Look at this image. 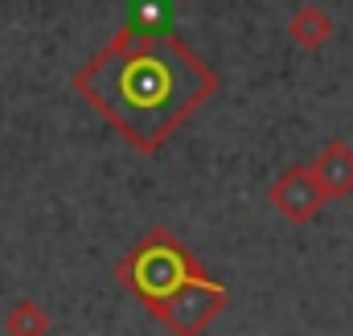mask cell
I'll use <instances>...</instances> for the list:
<instances>
[{"instance_id": "52a82bcc", "label": "cell", "mask_w": 353, "mask_h": 336, "mask_svg": "<svg viewBox=\"0 0 353 336\" xmlns=\"http://www.w3.org/2000/svg\"><path fill=\"white\" fill-rule=\"evenodd\" d=\"M54 320L37 300H17L4 312V336H50Z\"/></svg>"}, {"instance_id": "7a4b0ae2", "label": "cell", "mask_w": 353, "mask_h": 336, "mask_svg": "<svg viewBox=\"0 0 353 336\" xmlns=\"http://www.w3.org/2000/svg\"><path fill=\"white\" fill-rule=\"evenodd\" d=\"M197 275H205L201 258L189 251L169 226H152L132 251L115 262L119 287L128 295H136L152 316L173 300L189 279H197Z\"/></svg>"}, {"instance_id": "5b68a950", "label": "cell", "mask_w": 353, "mask_h": 336, "mask_svg": "<svg viewBox=\"0 0 353 336\" xmlns=\"http://www.w3.org/2000/svg\"><path fill=\"white\" fill-rule=\"evenodd\" d=\"M308 168H312V176H316L325 201H341V197L353 193V148L345 140L325 144V148L308 160Z\"/></svg>"}, {"instance_id": "277c9868", "label": "cell", "mask_w": 353, "mask_h": 336, "mask_svg": "<svg viewBox=\"0 0 353 336\" xmlns=\"http://www.w3.org/2000/svg\"><path fill=\"white\" fill-rule=\"evenodd\" d=\"M267 201H271V209H275L279 218H288L292 226H304V222H312V218L321 213L325 193H321V185H316V176H312V168L292 165L267 185Z\"/></svg>"}, {"instance_id": "6da1fadb", "label": "cell", "mask_w": 353, "mask_h": 336, "mask_svg": "<svg viewBox=\"0 0 353 336\" xmlns=\"http://www.w3.org/2000/svg\"><path fill=\"white\" fill-rule=\"evenodd\" d=\"M74 94L136 152L157 156L218 94V70L181 37L123 25L74 74Z\"/></svg>"}, {"instance_id": "8992f818", "label": "cell", "mask_w": 353, "mask_h": 336, "mask_svg": "<svg viewBox=\"0 0 353 336\" xmlns=\"http://www.w3.org/2000/svg\"><path fill=\"white\" fill-rule=\"evenodd\" d=\"M283 29H288V37H292L300 50H308V54H312V50H321V45L333 37V17H329L321 4H312V0H308V4H300V8L288 17V25H283Z\"/></svg>"}, {"instance_id": "3957f363", "label": "cell", "mask_w": 353, "mask_h": 336, "mask_svg": "<svg viewBox=\"0 0 353 336\" xmlns=\"http://www.w3.org/2000/svg\"><path fill=\"white\" fill-rule=\"evenodd\" d=\"M226 304H230V291L218 279L197 275V279H189L173 300L157 312V320L173 336H205L210 324L226 312Z\"/></svg>"}]
</instances>
